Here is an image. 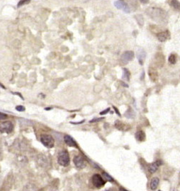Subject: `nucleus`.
<instances>
[{
  "label": "nucleus",
  "instance_id": "nucleus-1",
  "mask_svg": "<svg viewBox=\"0 0 180 191\" xmlns=\"http://www.w3.org/2000/svg\"><path fill=\"white\" fill-rule=\"evenodd\" d=\"M58 162L62 166L66 167L69 165L70 163V157L68 153L66 150L62 151L61 153H59L58 157Z\"/></svg>",
  "mask_w": 180,
  "mask_h": 191
},
{
  "label": "nucleus",
  "instance_id": "nucleus-2",
  "mask_svg": "<svg viewBox=\"0 0 180 191\" xmlns=\"http://www.w3.org/2000/svg\"><path fill=\"white\" fill-rule=\"evenodd\" d=\"M41 143L47 148H52L55 144V140L50 135H42L40 138Z\"/></svg>",
  "mask_w": 180,
  "mask_h": 191
},
{
  "label": "nucleus",
  "instance_id": "nucleus-3",
  "mask_svg": "<svg viewBox=\"0 0 180 191\" xmlns=\"http://www.w3.org/2000/svg\"><path fill=\"white\" fill-rule=\"evenodd\" d=\"M13 129L14 125L10 121H6L0 124V132L1 133H10Z\"/></svg>",
  "mask_w": 180,
  "mask_h": 191
},
{
  "label": "nucleus",
  "instance_id": "nucleus-4",
  "mask_svg": "<svg viewBox=\"0 0 180 191\" xmlns=\"http://www.w3.org/2000/svg\"><path fill=\"white\" fill-rule=\"evenodd\" d=\"M73 162H74V164L76 165V166L78 168L83 169L85 168L87 165L86 160L80 155H77L74 157L73 159Z\"/></svg>",
  "mask_w": 180,
  "mask_h": 191
},
{
  "label": "nucleus",
  "instance_id": "nucleus-5",
  "mask_svg": "<svg viewBox=\"0 0 180 191\" xmlns=\"http://www.w3.org/2000/svg\"><path fill=\"white\" fill-rule=\"evenodd\" d=\"M92 183H93L94 186L98 188L103 187L105 185V181H103V178L98 174H95L93 176V178H92Z\"/></svg>",
  "mask_w": 180,
  "mask_h": 191
},
{
  "label": "nucleus",
  "instance_id": "nucleus-6",
  "mask_svg": "<svg viewBox=\"0 0 180 191\" xmlns=\"http://www.w3.org/2000/svg\"><path fill=\"white\" fill-rule=\"evenodd\" d=\"M134 57V54L132 51H126V52L123 54L121 56V60L123 64H127L128 62L132 60Z\"/></svg>",
  "mask_w": 180,
  "mask_h": 191
},
{
  "label": "nucleus",
  "instance_id": "nucleus-7",
  "mask_svg": "<svg viewBox=\"0 0 180 191\" xmlns=\"http://www.w3.org/2000/svg\"><path fill=\"white\" fill-rule=\"evenodd\" d=\"M161 165H162V160H157L156 162H153V163H151L149 165V167H148V170H149V171L151 173H154L158 170L159 167Z\"/></svg>",
  "mask_w": 180,
  "mask_h": 191
},
{
  "label": "nucleus",
  "instance_id": "nucleus-8",
  "mask_svg": "<svg viewBox=\"0 0 180 191\" xmlns=\"http://www.w3.org/2000/svg\"><path fill=\"white\" fill-rule=\"evenodd\" d=\"M149 76L153 82H157L159 79V75L157 69L154 67H150L149 69Z\"/></svg>",
  "mask_w": 180,
  "mask_h": 191
},
{
  "label": "nucleus",
  "instance_id": "nucleus-9",
  "mask_svg": "<svg viewBox=\"0 0 180 191\" xmlns=\"http://www.w3.org/2000/svg\"><path fill=\"white\" fill-rule=\"evenodd\" d=\"M155 64L158 67H162L164 63V58L162 54L157 53L155 57Z\"/></svg>",
  "mask_w": 180,
  "mask_h": 191
},
{
  "label": "nucleus",
  "instance_id": "nucleus-10",
  "mask_svg": "<svg viewBox=\"0 0 180 191\" xmlns=\"http://www.w3.org/2000/svg\"><path fill=\"white\" fill-rule=\"evenodd\" d=\"M64 141L68 146L73 147V148H78L77 143H76V142L73 140L72 137H71L70 135H65L64 137Z\"/></svg>",
  "mask_w": 180,
  "mask_h": 191
},
{
  "label": "nucleus",
  "instance_id": "nucleus-11",
  "mask_svg": "<svg viewBox=\"0 0 180 191\" xmlns=\"http://www.w3.org/2000/svg\"><path fill=\"white\" fill-rule=\"evenodd\" d=\"M170 37V34L169 32L168 31H162V32L159 33L157 34V38L160 42H165L167 41V39H169Z\"/></svg>",
  "mask_w": 180,
  "mask_h": 191
},
{
  "label": "nucleus",
  "instance_id": "nucleus-12",
  "mask_svg": "<svg viewBox=\"0 0 180 191\" xmlns=\"http://www.w3.org/2000/svg\"><path fill=\"white\" fill-rule=\"evenodd\" d=\"M114 4H115V6L118 8V9H123L124 12H127V13L129 12V9H128V6H127L126 4H124V2H122V1H116L115 2H114Z\"/></svg>",
  "mask_w": 180,
  "mask_h": 191
},
{
  "label": "nucleus",
  "instance_id": "nucleus-13",
  "mask_svg": "<svg viewBox=\"0 0 180 191\" xmlns=\"http://www.w3.org/2000/svg\"><path fill=\"white\" fill-rule=\"evenodd\" d=\"M135 138L138 142H144L146 140V134L142 130L138 131L135 135Z\"/></svg>",
  "mask_w": 180,
  "mask_h": 191
},
{
  "label": "nucleus",
  "instance_id": "nucleus-14",
  "mask_svg": "<svg viewBox=\"0 0 180 191\" xmlns=\"http://www.w3.org/2000/svg\"><path fill=\"white\" fill-rule=\"evenodd\" d=\"M145 57H146V53H145V52L143 50H141V49H140L139 51L137 52V57H138L140 64H144L143 62H144Z\"/></svg>",
  "mask_w": 180,
  "mask_h": 191
},
{
  "label": "nucleus",
  "instance_id": "nucleus-15",
  "mask_svg": "<svg viewBox=\"0 0 180 191\" xmlns=\"http://www.w3.org/2000/svg\"><path fill=\"white\" fill-rule=\"evenodd\" d=\"M159 183V179L157 177H154L151 179V183H150V187L151 190H154L157 188Z\"/></svg>",
  "mask_w": 180,
  "mask_h": 191
},
{
  "label": "nucleus",
  "instance_id": "nucleus-16",
  "mask_svg": "<svg viewBox=\"0 0 180 191\" xmlns=\"http://www.w3.org/2000/svg\"><path fill=\"white\" fill-rule=\"evenodd\" d=\"M115 126H116V128H117L118 130H119L124 131V130H128V129L126 128V125L124 124V123L120 122V121H119V120L116 121V122Z\"/></svg>",
  "mask_w": 180,
  "mask_h": 191
},
{
  "label": "nucleus",
  "instance_id": "nucleus-17",
  "mask_svg": "<svg viewBox=\"0 0 180 191\" xmlns=\"http://www.w3.org/2000/svg\"><path fill=\"white\" fill-rule=\"evenodd\" d=\"M123 70H124V76H123V78H124L126 81H129L131 76L130 72L126 68H124Z\"/></svg>",
  "mask_w": 180,
  "mask_h": 191
},
{
  "label": "nucleus",
  "instance_id": "nucleus-18",
  "mask_svg": "<svg viewBox=\"0 0 180 191\" xmlns=\"http://www.w3.org/2000/svg\"><path fill=\"white\" fill-rule=\"evenodd\" d=\"M171 4L174 9H178V10H179L180 9V4L177 0H172L171 2Z\"/></svg>",
  "mask_w": 180,
  "mask_h": 191
},
{
  "label": "nucleus",
  "instance_id": "nucleus-19",
  "mask_svg": "<svg viewBox=\"0 0 180 191\" xmlns=\"http://www.w3.org/2000/svg\"><path fill=\"white\" fill-rule=\"evenodd\" d=\"M103 177L106 180V181H108V182H114V180L113 179L112 177H111V176H109L108 173H105V172H103Z\"/></svg>",
  "mask_w": 180,
  "mask_h": 191
},
{
  "label": "nucleus",
  "instance_id": "nucleus-20",
  "mask_svg": "<svg viewBox=\"0 0 180 191\" xmlns=\"http://www.w3.org/2000/svg\"><path fill=\"white\" fill-rule=\"evenodd\" d=\"M169 63H171V64H174L176 62V56H175L174 55H170V56L169 57Z\"/></svg>",
  "mask_w": 180,
  "mask_h": 191
},
{
  "label": "nucleus",
  "instance_id": "nucleus-21",
  "mask_svg": "<svg viewBox=\"0 0 180 191\" xmlns=\"http://www.w3.org/2000/svg\"><path fill=\"white\" fill-rule=\"evenodd\" d=\"M30 1V0H21V1H20V2L18 3V7H21V6H23L24 4H28V3H29Z\"/></svg>",
  "mask_w": 180,
  "mask_h": 191
},
{
  "label": "nucleus",
  "instance_id": "nucleus-22",
  "mask_svg": "<svg viewBox=\"0 0 180 191\" xmlns=\"http://www.w3.org/2000/svg\"><path fill=\"white\" fill-rule=\"evenodd\" d=\"M16 110L19 112H24L25 110V107L22 105H19V106L16 107Z\"/></svg>",
  "mask_w": 180,
  "mask_h": 191
},
{
  "label": "nucleus",
  "instance_id": "nucleus-23",
  "mask_svg": "<svg viewBox=\"0 0 180 191\" xmlns=\"http://www.w3.org/2000/svg\"><path fill=\"white\" fill-rule=\"evenodd\" d=\"M7 118V115H6L5 113H0V120H5Z\"/></svg>",
  "mask_w": 180,
  "mask_h": 191
},
{
  "label": "nucleus",
  "instance_id": "nucleus-24",
  "mask_svg": "<svg viewBox=\"0 0 180 191\" xmlns=\"http://www.w3.org/2000/svg\"><path fill=\"white\" fill-rule=\"evenodd\" d=\"M103 118H97V119H93V120H90V122H98V121H100V120H103Z\"/></svg>",
  "mask_w": 180,
  "mask_h": 191
},
{
  "label": "nucleus",
  "instance_id": "nucleus-25",
  "mask_svg": "<svg viewBox=\"0 0 180 191\" xmlns=\"http://www.w3.org/2000/svg\"><path fill=\"white\" fill-rule=\"evenodd\" d=\"M109 110H110V108L106 109V110H104V111L101 112V113H100V114H101V115H105V114H106V113H108V112H109Z\"/></svg>",
  "mask_w": 180,
  "mask_h": 191
},
{
  "label": "nucleus",
  "instance_id": "nucleus-26",
  "mask_svg": "<svg viewBox=\"0 0 180 191\" xmlns=\"http://www.w3.org/2000/svg\"><path fill=\"white\" fill-rule=\"evenodd\" d=\"M114 110H115V111L116 112V113H117V114H118V115H119V116H121L120 113H119V110H118V109L116 108V107H114Z\"/></svg>",
  "mask_w": 180,
  "mask_h": 191
},
{
  "label": "nucleus",
  "instance_id": "nucleus-27",
  "mask_svg": "<svg viewBox=\"0 0 180 191\" xmlns=\"http://www.w3.org/2000/svg\"><path fill=\"white\" fill-rule=\"evenodd\" d=\"M141 1L144 4H146V3L149 2V0H141Z\"/></svg>",
  "mask_w": 180,
  "mask_h": 191
},
{
  "label": "nucleus",
  "instance_id": "nucleus-28",
  "mask_svg": "<svg viewBox=\"0 0 180 191\" xmlns=\"http://www.w3.org/2000/svg\"><path fill=\"white\" fill-rule=\"evenodd\" d=\"M84 121H85V120L82 121V122H71V123H72V124H74V125H76V124H81V123L83 122Z\"/></svg>",
  "mask_w": 180,
  "mask_h": 191
},
{
  "label": "nucleus",
  "instance_id": "nucleus-29",
  "mask_svg": "<svg viewBox=\"0 0 180 191\" xmlns=\"http://www.w3.org/2000/svg\"><path fill=\"white\" fill-rule=\"evenodd\" d=\"M52 108H45L46 110H51Z\"/></svg>",
  "mask_w": 180,
  "mask_h": 191
}]
</instances>
